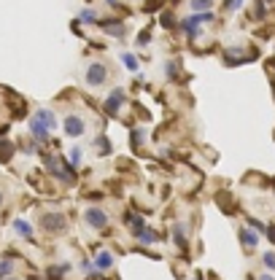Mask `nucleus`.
Here are the masks:
<instances>
[{"mask_svg": "<svg viewBox=\"0 0 275 280\" xmlns=\"http://www.w3.org/2000/svg\"><path fill=\"white\" fill-rule=\"evenodd\" d=\"M122 65L127 70H138V59H135L132 54H122Z\"/></svg>", "mask_w": 275, "mask_h": 280, "instance_id": "obj_19", "label": "nucleus"}, {"mask_svg": "<svg viewBox=\"0 0 275 280\" xmlns=\"http://www.w3.org/2000/svg\"><path fill=\"white\" fill-rule=\"evenodd\" d=\"M62 127H65V135H68V138H81L84 129H87V124H84L81 116L71 113V116H65V119H62Z\"/></svg>", "mask_w": 275, "mask_h": 280, "instance_id": "obj_5", "label": "nucleus"}, {"mask_svg": "<svg viewBox=\"0 0 275 280\" xmlns=\"http://www.w3.org/2000/svg\"><path fill=\"white\" fill-rule=\"evenodd\" d=\"M81 22H84V24H92V22H97V14H94L92 8H84V11H81Z\"/></svg>", "mask_w": 275, "mask_h": 280, "instance_id": "obj_20", "label": "nucleus"}, {"mask_svg": "<svg viewBox=\"0 0 275 280\" xmlns=\"http://www.w3.org/2000/svg\"><path fill=\"white\" fill-rule=\"evenodd\" d=\"M259 280H275L273 275H259Z\"/></svg>", "mask_w": 275, "mask_h": 280, "instance_id": "obj_28", "label": "nucleus"}, {"mask_svg": "<svg viewBox=\"0 0 275 280\" xmlns=\"http://www.w3.org/2000/svg\"><path fill=\"white\" fill-rule=\"evenodd\" d=\"M148 41H151V33H148V30H143V33L138 35V46H146Z\"/></svg>", "mask_w": 275, "mask_h": 280, "instance_id": "obj_24", "label": "nucleus"}, {"mask_svg": "<svg viewBox=\"0 0 275 280\" xmlns=\"http://www.w3.org/2000/svg\"><path fill=\"white\" fill-rule=\"evenodd\" d=\"M267 237H270V240H273V243H275V227H273V229H267Z\"/></svg>", "mask_w": 275, "mask_h": 280, "instance_id": "obj_27", "label": "nucleus"}, {"mask_svg": "<svg viewBox=\"0 0 275 280\" xmlns=\"http://www.w3.org/2000/svg\"><path fill=\"white\" fill-rule=\"evenodd\" d=\"M248 227H251V229H257V232H264V224L259 221V218H251V221H248Z\"/></svg>", "mask_w": 275, "mask_h": 280, "instance_id": "obj_25", "label": "nucleus"}, {"mask_svg": "<svg viewBox=\"0 0 275 280\" xmlns=\"http://www.w3.org/2000/svg\"><path fill=\"white\" fill-rule=\"evenodd\" d=\"M0 205H3V192H0Z\"/></svg>", "mask_w": 275, "mask_h": 280, "instance_id": "obj_30", "label": "nucleus"}, {"mask_svg": "<svg viewBox=\"0 0 275 280\" xmlns=\"http://www.w3.org/2000/svg\"><path fill=\"white\" fill-rule=\"evenodd\" d=\"M36 119L49 129V132H52V129H57V124H59L57 116H54V111H49V108H38V111H36Z\"/></svg>", "mask_w": 275, "mask_h": 280, "instance_id": "obj_7", "label": "nucleus"}, {"mask_svg": "<svg viewBox=\"0 0 275 280\" xmlns=\"http://www.w3.org/2000/svg\"><path fill=\"white\" fill-rule=\"evenodd\" d=\"M71 164H73V167H78V164H81V148H73V151H71Z\"/></svg>", "mask_w": 275, "mask_h": 280, "instance_id": "obj_23", "label": "nucleus"}, {"mask_svg": "<svg viewBox=\"0 0 275 280\" xmlns=\"http://www.w3.org/2000/svg\"><path fill=\"white\" fill-rule=\"evenodd\" d=\"M14 229H17V234H22V237H33V227H30L27 221H22V218H17V221H14Z\"/></svg>", "mask_w": 275, "mask_h": 280, "instance_id": "obj_14", "label": "nucleus"}, {"mask_svg": "<svg viewBox=\"0 0 275 280\" xmlns=\"http://www.w3.org/2000/svg\"><path fill=\"white\" fill-rule=\"evenodd\" d=\"M267 3H273V0H267Z\"/></svg>", "mask_w": 275, "mask_h": 280, "instance_id": "obj_32", "label": "nucleus"}, {"mask_svg": "<svg viewBox=\"0 0 275 280\" xmlns=\"http://www.w3.org/2000/svg\"><path fill=\"white\" fill-rule=\"evenodd\" d=\"M6 280H17V278H6Z\"/></svg>", "mask_w": 275, "mask_h": 280, "instance_id": "obj_31", "label": "nucleus"}, {"mask_svg": "<svg viewBox=\"0 0 275 280\" xmlns=\"http://www.w3.org/2000/svg\"><path fill=\"white\" fill-rule=\"evenodd\" d=\"M213 0H189V8H192L194 14H202V11H211Z\"/></svg>", "mask_w": 275, "mask_h": 280, "instance_id": "obj_12", "label": "nucleus"}, {"mask_svg": "<svg viewBox=\"0 0 275 280\" xmlns=\"http://www.w3.org/2000/svg\"><path fill=\"white\" fill-rule=\"evenodd\" d=\"M14 157V143L11 140H0V162H8Z\"/></svg>", "mask_w": 275, "mask_h": 280, "instance_id": "obj_13", "label": "nucleus"}, {"mask_svg": "<svg viewBox=\"0 0 275 280\" xmlns=\"http://www.w3.org/2000/svg\"><path fill=\"white\" fill-rule=\"evenodd\" d=\"M11 272H14V264L8 262V259H3V262H0V278H3V280L11 278Z\"/></svg>", "mask_w": 275, "mask_h": 280, "instance_id": "obj_17", "label": "nucleus"}, {"mask_svg": "<svg viewBox=\"0 0 275 280\" xmlns=\"http://www.w3.org/2000/svg\"><path fill=\"white\" fill-rule=\"evenodd\" d=\"M124 97H127V94H124V89H113V92L108 94V100H106V111H108V113H119Z\"/></svg>", "mask_w": 275, "mask_h": 280, "instance_id": "obj_6", "label": "nucleus"}, {"mask_svg": "<svg viewBox=\"0 0 275 280\" xmlns=\"http://www.w3.org/2000/svg\"><path fill=\"white\" fill-rule=\"evenodd\" d=\"M135 237L141 240L143 245H151V243H157V232H151V229H141V232L135 234Z\"/></svg>", "mask_w": 275, "mask_h": 280, "instance_id": "obj_16", "label": "nucleus"}, {"mask_svg": "<svg viewBox=\"0 0 275 280\" xmlns=\"http://www.w3.org/2000/svg\"><path fill=\"white\" fill-rule=\"evenodd\" d=\"M94 267H97L100 272H106V269H111V267H113V253H111V251H103V253H97V259H94Z\"/></svg>", "mask_w": 275, "mask_h": 280, "instance_id": "obj_10", "label": "nucleus"}, {"mask_svg": "<svg viewBox=\"0 0 275 280\" xmlns=\"http://www.w3.org/2000/svg\"><path fill=\"white\" fill-rule=\"evenodd\" d=\"M262 262H264V267H267V269H273V272H275V253H273V251H267V253H264V256H262Z\"/></svg>", "mask_w": 275, "mask_h": 280, "instance_id": "obj_21", "label": "nucleus"}, {"mask_svg": "<svg viewBox=\"0 0 275 280\" xmlns=\"http://www.w3.org/2000/svg\"><path fill=\"white\" fill-rule=\"evenodd\" d=\"M38 224H41V229H46V232H52V234L65 232V229H68V221H65L62 213H41Z\"/></svg>", "mask_w": 275, "mask_h": 280, "instance_id": "obj_2", "label": "nucleus"}, {"mask_svg": "<svg viewBox=\"0 0 275 280\" xmlns=\"http://www.w3.org/2000/svg\"><path fill=\"white\" fill-rule=\"evenodd\" d=\"M30 132H33V138H36V140H38V143H46V140H49V129H46V127H43V124H41V122H38V119H36V116L30 119Z\"/></svg>", "mask_w": 275, "mask_h": 280, "instance_id": "obj_9", "label": "nucleus"}, {"mask_svg": "<svg viewBox=\"0 0 275 280\" xmlns=\"http://www.w3.org/2000/svg\"><path fill=\"white\" fill-rule=\"evenodd\" d=\"M94 146H97L103 154H111V143H108V138H106V135H100V138L94 140Z\"/></svg>", "mask_w": 275, "mask_h": 280, "instance_id": "obj_18", "label": "nucleus"}, {"mask_svg": "<svg viewBox=\"0 0 275 280\" xmlns=\"http://www.w3.org/2000/svg\"><path fill=\"white\" fill-rule=\"evenodd\" d=\"M43 164L46 170L62 183H73L76 181V173H73V164L71 162H62L59 157H43Z\"/></svg>", "mask_w": 275, "mask_h": 280, "instance_id": "obj_1", "label": "nucleus"}, {"mask_svg": "<svg viewBox=\"0 0 275 280\" xmlns=\"http://www.w3.org/2000/svg\"><path fill=\"white\" fill-rule=\"evenodd\" d=\"M243 6V0H227V11H238Z\"/></svg>", "mask_w": 275, "mask_h": 280, "instance_id": "obj_26", "label": "nucleus"}, {"mask_svg": "<svg viewBox=\"0 0 275 280\" xmlns=\"http://www.w3.org/2000/svg\"><path fill=\"white\" fill-rule=\"evenodd\" d=\"M173 237H176V243L181 245V248H186V227H183V224L173 227Z\"/></svg>", "mask_w": 275, "mask_h": 280, "instance_id": "obj_15", "label": "nucleus"}, {"mask_svg": "<svg viewBox=\"0 0 275 280\" xmlns=\"http://www.w3.org/2000/svg\"><path fill=\"white\" fill-rule=\"evenodd\" d=\"M165 73H167V78H178L176 73H178V62H173V59H170L167 65H165Z\"/></svg>", "mask_w": 275, "mask_h": 280, "instance_id": "obj_22", "label": "nucleus"}, {"mask_svg": "<svg viewBox=\"0 0 275 280\" xmlns=\"http://www.w3.org/2000/svg\"><path fill=\"white\" fill-rule=\"evenodd\" d=\"M108 3H111V6H116V3H119V0H108Z\"/></svg>", "mask_w": 275, "mask_h": 280, "instance_id": "obj_29", "label": "nucleus"}, {"mask_svg": "<svg viewBox=\"0 0 275 280\" xmlns=\"http://www.w3.org/2000/svg\"><path fill=\"white\" fill-rule=\"evenodd\" d=\"M100 27H103V33L113 35V38H122V35H124V24L116 22V19H103V22H100Z\"/></svg>", "mask_w": 275, "mask_h": 280, "instance_id": "obj_8", "label": "nucleus"}, {"mask_svg": "<svg viewBox=\"0 0 275 280\" xmlns=\"http://www.w3.org/2000/svg\"><path fill=\"white\" fill-rule=\"evenodd\" d=\"M240 243L246 245V248H257V245H259V234H254L251 229H240Z\"/></svg>", "mask_w": 275, "mask_h": 280, "instance_id": "obj_11", "label": "nucleus"}, {"mask_svg": "<svg viewBox=\"0 0 275 280\" xmlns=\"http://www.w3.org/2000/svg\"><path fill=\"white\" fill-rule=\"evenodd\" d=\"M84 221H87L92 229H106L108 227V213L103 208H94L92 205V208L84 210Z\"/></svg>", "mask_w": 275, "mask_h": 280, "instance_id": "obj_4", "label": "nucleus"}, {"mask_svg": "<svg viewBox=\"0 0 275 280\" xmlns=\"http://www.w3.org/2000/svg\"><path fill=\"white\" fill-rule=\"evenodd\" d=\"M84 81H87V87H103V84L108 81V68L103 62H92L87 68V76H84Z\"/></svg>", "mask_w": 275, "mask_h": 280, "instance_id": "obj_3", "label": "nucleus"}]
</instances>
